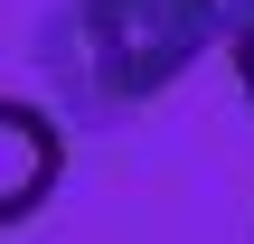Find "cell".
<instances>
[{
	"instance_id": "cell-3",
	"label": "cell",
	"mask_w": 254,
	"mask_h": 244,
	"mask_svg": "<svg viewBox=\"0 0 254 244\" xmlns=\"http://www.w3.org/2000/svg\"><path fill=\"white\" fill-rule=\"evenodd\" d=\"M207 19H217V38H236V28H254V0H198Z\"/></svg>"
},
{
	"instance_id": "cell-4",
	"label": "cell",
	"mask_w": 254,
	"mask_h": 244,
	"mask_svg": "<svg viewBox=\"0 0 254 244\" xmlns=\"http://www.w3.org/2000/svg\"><path fill=\"white\" fill-rule=\"evenodd\" d=\"M226 56H236V85H245V103H254V28H236V38H226Z\"/></svg>"
},
{
	"instance_id": "cell-2",
	"label": "cell",
	"mask_w": 254,
	"mask_h": 244,
	"mask_svg": "<svg viewBox=\"0 0 254 244\" xmlns=\"http://www.w3.org/2000/svg\"><path fill=\"white\" fill-rule=\"evenodd\" d=\"M57 179H66V122H57L47 103L9 94V103H0V216L28 226V216L57 197Z\"/></svg>"
},
{
	"instance_id": "cell-1",
	"label": "cell",
	"mask_w": 254,
	"mask_h": 244,
	"mask_svg": "<svg viewBox=\"0 0 254 244\" xmlns=\"http://www.w3.org/2000/svg\"><path fill=\"white\" fill-rule=\"evenodd\" d=\"M217 38V19L198 0H57L38 19V66L57 85V113L75 122H123L141 103H160L198 47Z\"/></svg>"
}]
</instances>
